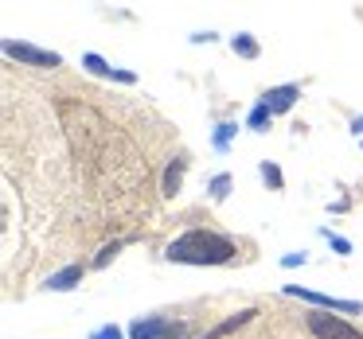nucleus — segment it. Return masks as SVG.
Returning a JSON list of instances; mask_svg holds the SVG:
<instances>
[{"label": "nucleus", "instance_id": "obj_6", "mask_svg": "<svg viewBox=\"0 0 363 339\" xmlns=\"http://www.w3.org/2000/svg\"><path fill=\"white\" fill-rule=\"evenodd\" d=\"M297 98H301V86L285 82V86L266 90V94H262V105H266L269 113H285V110H293V102H297Z\"/></svg>", "mask_w": 363, "mask_h": 339}, {"label": "nucleus", "instance_id": "obj_8", "mask_svg": "<svg viewBox=\"0 0 363 339\" xmlns=\"http://www.w3.org/2000/svg\"><path fill=\"white\" fill-rule=\"evenodd\" d=\"M82 273H86L82 265H67V269H59V273L48 277V289L51 292H67V289H74V285L82 281Z\"/></svg>", "mask_w": 363, "mask_h": 339}, {"label": "nucleus", "instance_id": "obj_13", "mask_svg": "<svg viewBox=\"0 0 363 339\" xmlns=\"http://www.w3.org/2000/svg\"><path fill=\"white\" fill-rule=\"evenodd\" d=\"M235 133H238L235 121H223V125L215 129V141H211V144H215V152H227V149H230V137H235Z\"/></svg>", "mask_w": 363, "mask_h": 339}, {"label": "nucleus", "instance_id": "obj_10", "mask_svg": "<svg viewBox=\"0 0 363 339\" xmlns=\"http://www.w3.org/2000/svg\"><path fill=\"white\" fill-rule=\"evenodd\" d=\"M230 47H235V55H242V59H258V43H254L250 32H238L235 40H230Z\"/></svg>", "mask_w": 363, "mask_h": 339}, {"label": "nucleus", "instance_id": "obj_19", "mask_svg": "<svg viewBox=\"0 0 363 339\" xmlns=\"http://www.w3.org/2000/svg\"><path fill=\"white\" fill-rule=\"evenodd\" d=\"M262 180H266V183H274V188H281V172H277L274 164H262Z\"/></svg>", "mask_w": 363, "mask_h": 339}, {"label": "nucleus", "instance_id": "obj_18", "mask_svg": "<svg viewBox=\"0 0 363 339\" xmlns=\"http://www.w3.org/2000/svg\"><path fill=\"white\" fill-rule=\"evenodd\" d=\"M305 261H308L305 250H301V253H285V258H281V269H297V265H305Z\"/></svg>", "mask_w": 363, "mask_h": 339}, {"label": "nucleus", "instance_id": "obj_5", "mask_svg": "<svg viewBox=\"0 0 363 339\" xmlns=\"http://www.w3.org/2000/svg\"><path fill=\"white\" fill-rule=\"evenodd\" d=\"M4 55L16 59V63H24V67H59V63H63V59H59L55 51L32 47V43H16V40L4 43Z\"/></svg>", "mask_w": 363, "mask_h": 339}, {"label": "nucleus", "instance_id": "obj_12", "mask_svg": "<svg viewBox=\"0 0 363 339\" xmlns=\"http://www.w3.org/2000/svg\"><path fill=\"white\" fill-rule=\"evenodd\" d=\"M269 117H274V113H269L266 110V105H254V110H250V117H246V125H250L254 129V133H266V129H269Z\"/></svg>", "mask_w": 363, "mask_h": 339}, {"label": "nucleus", "instance_id": "obj_9", "mask_svg": "<svg viewBox=\"0 0 363 339\" xmlns=\"http://www.w3.org/2000/svg\"><path fill=\"white\" fill-rule=\"evenodd\" d=\"M254 316H258V312H254V308H242V312L227 316V320H223L219 328H211V331H207L203 339H223V335H230V331H235V328H242V323H250Z\"/></svg>", "mask_w": 363, "mask_h": 339}, {"label": "nucleus", "instance_id": "obj_1", "mask_svg": "<svg viewBox=\"0 0 363 339\" xmlns=\"http://www.w3.org/2000/svg\"><path fill=\"white\" fill-rule=\"evenodd\" d=\"M235 238L215 234V230H188V234L168 242L164 258L180 261V265H227V261H235Z\"/></svg>", "mask_w": 363, "mask_h": 339}, {"label": "nucleus", "instance_id": "obj_2", "mask_svg": "<svg viewBox=\"0 0 363 339\" xmlns=\"http://www.w3.org/2000/svg\"><path fill=\"white\" fill-rule=\"evenodd\" d=\"M188 335V323L164 320V316H137L129 323V339H184Z\"/></svg>", "mask_w": 363, "mask_h": 339}, {"label": "nucleus", "instance_id": "obj_14", "mask_svg": "<svg viewBox=\"0 0 363 339\" xmlns=\"http://www.w3.org/2000/svg\"><path fill=\"white\" fill-rule=\"evenodd\" d=\"M227 195H230V176L223 172V176H215V180H211V199H215V203H223Z\"/></svg>", "mask_w": 363, "mask_h": 339}, {"label": "nucleus", "instance_id": "obj_20", "mask_svg": "<svg viewBox=\"0 0 363 339\" xmlns=\"http://www.w3.org/2000/svg\"><path fill=\"white\" fill-rule=\"evenodd\" d=\"M352 133H355V137H363V117H355V121H352Z\"/></svg>", "mask_w": 363, "mask_h": 339}, {"label": "nucleus", "instance_id": "obj_3", "mask_svg": "<svg viewBox=\"0 0 363 339\" xmlns=\"http://www.w3.org/2000/svg\"><path fill=\"white\" fill-rule=\"evenodd\" d=\"M308 331H313L316 339H363V331L355 328L352 320H344V316H332V312H308Z\"/></svg>", "mask_w": 363, "mask_h": 339}, {"label": "nucleus", "instance_id": "obj_4", "mask_svg": "<svg viewBox=\"0 0 363 339\" xmlns=\"http://www.w3.org/2000/svg\"><path fill=\"white\" fill-rule=\"evenodd\" d=\"M285 297H301V300H308V304H316V308H320V312H328V308H332V312H344V316H355V312H359V300H336V297H328V292H313V289H301V285H285Z\"/></svg>", "mask_w": 363, "mask_h": 339}, {"label": "nucleus", "instance_id": "obj_11", "mask_svg": "<svg viewBox=\"0 0 363 339\" xmlns=\"http://www.w3.org/2000/svg\"><path fill=\"white\" fill-rule=\"evenodd\" d=\"M180 180H184V160H172L164 172V195H176L180 191Z\"/></svg>", "mask_w": 363, "mask_h": 339}, {"label": "nucleus", "instance_id": "obj_7", "mask_svg": "<svg viewBox=\"0 0 363 339\" xmlns=\"http://www.w3.org/2000/svg\"><path fill=\"white\" fill-rule=\"evenodd\" d=\"M82 67H86L90 74H106V79H118V82H137L133 71H113V67L106 63L102 55H94V51H86V55H82Z\"/></svg>", "mask_w": 363, "mask_h": 339}, {"label": "nucleus", "instance_id": "obj_16", "mask_svg": "<svg viewBox=\"0 0 363 339\" xmlns=\"http://www.w3.org/2000/svg\"><path fill=\"white\" fill-rule=\"evenodd\" d=\"M320 234H324V238H328V242H332V250H336V253H352V242H347V238L332 234L328 226H320Z\"/></svg>", "mask_w": 363, "mask_h": 339}, {"label": "nucleus", "instance_id": "obj_17", "mask_svg": "<svg viewBox=\"0 0 363 339\" xmlns=\"http://www.w3.org/2000/svg\"><path fill=\"white\" fill-rule=\"evenodd\" d=\"M118 250H121V242H113V246H106L102 253L94 258V269H102V265H110V258H118Z\"/></svg>", "mask_w": 363, "mask_h": 339}, {"label": "nucleus", "instance_id": "obj_15", "mask_svg": "<svg viewBox=\"0 0 363 339\" xmlns=\"http://www.w3.org/2000/svg\"><path fill=\"white\" fill-rule=\"evenodd\" d=\"M90 339H125V331H121L118 323H102V328L90 331Z\"/></svg>", "mask_w": 363, "mask_h": 339}]
</instances>
